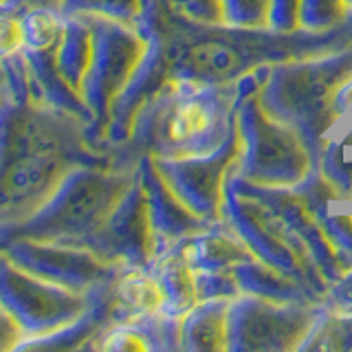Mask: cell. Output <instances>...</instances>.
Returning <instances> with one entry per match:
<instances>
[{"label": "cell", "instance_id": "21", "mask_svg": "<svg viewBox=\"0 0 352 352\" xmlns=\"http://www.w3.org/2000/svg\"><path fill=\"white\" fill-rule=\"evenodd\" d=\"M93 53V31L84 16H64L62 36L55 47L58 71L77 93L82 91L88 64ZM82 95V93H80Z\"/></svg>", "mask_w": 352, "mask_h": 352}, {"label": "cell", "instance_id": "17", "mask_svg": "<svg viewBox=\"0 0 352 352\" xmlns=\"http://www.w3.org/2000/svg\"><path fill=\"white\" fill-rule=\"evenodd\" d=\"M176 249L196 271H231L242 262L256 260L247 242L225 220L209 223L203 231L179 242Z\"/></svg>", "mask_w": 352, "mask_h": 352}, {"label": "cell", "instance_id": "24", "mask_svg": "<svg viewBox=\"0 0 352 352\" xmlns=\"http://www.w3.org/2000/svg\"><path fill=\"white\" fill-rule=\"evenodd\" d=\"M225 22L242 29H269L271 0H223Z\"/></svg>", "mask_w": 352, "mask_h": 352}, {"label": "cell", "instance_id": "8", "mask_svg": "<svg viewBox=\"0 0 352 352\" xmlns=\"http://www.w3.org/2000/svg\"><path fill=\"white\" fill-rule=\"evenodd\" d=\"M91 300L93 291L75 293L36 278L0 253V304L20 326L22 341L51 335L69 326L86 311Z\"/></svg>", "mask_w": 352, "mask_h": 352}, {"label": "cell", "instance_id": "16", "mask_svg": "<svg viewBox=\"0 0 352 352\" xmlns=\"http://www.w3.org/2000/svg\"><path fill=\"white\" fill-rule=\"evenodd\" d=\"M55 47H58V42L51 44V47L22 49V55H25L27 62V73H29L31 99L42 106H51L80 117L91 128L93 124L91 110L86 108L82 95L60 75L58 64H55Z\"/></svg>", "mask_w": 352, "mask_h": 352}, {"label": "cell", "instance_id": "12", "mask_svg": "<svg viewBox=\"0 0 352 352\" xmlns=\"http://www.w3.org/2000/svg\"><path fill=\"white\" fill-rule=\"evenodd\" d=\"M242 139L236 124L220 146L198 157H152L157 170L183 203L205 223L223 220V198L227 176L236 170Z\"/></svg>", "mask_w": 352, "mask_h": 352}, {"label": "cell", "instance_id": "30", "mask_svg": "<svg viewBox=\"0 0 352 352\" xmlns=\"http://www.w3.org/2000/svg\"><path fill=\"white\" fill-rule=\"evenodd\" d=\"M64 0H3L0 3V14H16L22 16L31 9H60Z\"/></svg>", "mask_w": 352, "mask_h": 352}, {"label": "cell", "instance_id": "32", "mask_svg": "<svg viewBox=\"0 0 352 352\" xmlns=\"http://www.w3.org/2000/svg\"><path fill=\"white\" fill-rule=\"evenodd\" d=\"M341 143H344V146H352V128L346 132V137L344 139H341Z\"/></svg>", "mask_w": 352, "mask_h": 352}, {"label": "cell", "instance_id": "22", "mask_svg": "<svg viewBox=\"0 0 352 352\" xmlns=\"http://www.w3.org/2000/svg\"><path fill=\"white\" fill-rule=\"evenodd\" d=\"M143 0H64V16H99L137 27Z\"/></svg>", "mask_w": 352, "mask_h": 352}, {"label": "cell", "instance_id": "31", "mask_svg": "<svg viewBox=\"0 0 352 352\" xmlns=\"http://www.w3.org/2000/svg\"><path fill=\"white\" fill-rule=\"evenodd\" d=\"M7 93V71H5V64L0 62V99L5 97Z\"/></svg>", "mask_w": 352, "mask_h": 352}, {"label": "cell", "instance_id": "5", "mask_svg": "<svg viewBox=\"0 0 352 352\" xmlns=\"http://www.w3.org/2000/svg\"><path fill=\"white\" fill-rule=\"evenodd\" d=\"M135 174L137 165H75L36 212L0 231V247L11 238L88 247Z\"/></svg>", "mask_w": 352, "mask_h": 352}, {"label": "cell", "instance_id": "10", "mask_svg": "<svg viewBox=\"0 0 352 352\" xmlns=\"http://www.w3.org/2000/svg\"><path fill=\"white\" fill-rule=\"evenodd\" d=\"M223 220L236 231V234L247 242V247L253 251L258 260L271 264L293 280L308 284L319 295H324L330 289V284L313 262H308L300 251H297L282 229L273 220V216L264 209L256 198H251L240 190L236 181V170L227 176L225 183V198H223Z\"/></svg>", "mask_w": 352, "mask_h": 352}, {"label": "cell", "instance_id": "15", "mask_svg": "<svg viewBox=\"0 0 352 352\" xmlns=\"http://www.w3.org/2000/svg\"><path fill=\"white\" fill-rule=\"evenodd\" d=\"M93 350H181V319L137 315L110 322L91 346Z\"/></svg>", "mask_w": 352, "mask_h": 352}, {"label": "cell", "instance_id": "3", "mask_svg": "<svg viewBox=\"0 0 352 352\" xmlns=\"http://www.w3.org/2000/svg\"><path fill=\"white\" fill-rule=\"evenodd\" d=\"M240 104L236 84L205 88L170 84L139 110L128 141L115 148V154L121 165H137L141 154H207L227 139Z\"/></svg>", "mask_w": 352, "mask_h": 352}, {"label": "cell", "instance_id": "9", "mask_svg": "<svg viewBox=\"0 0 352 352\" xmlns=\"http://www.w3.org/2000/svg\"><path fill=\"white\" fill-rule=\"evenodd\" d=\"M324 304L273 302L240 293L229 304V350H300Z\"/></svg>", "mask_w": 352, "mask_h": 352}, {"label": "cell", "instance_id": "33", "mask_svg": "<svg viewBox=\"0 0 352 352\" xmlns=\"http://www.w3.org/2000/svg\"><path fill=\"white\" fill-rule=\"evenodd\" d=\"M348 5H350V9H352V0H348Z\"/></svg>", "mask_w": 352, "mask_h": 352}, {"label": "cell", "instance_id": "25", "mask_svg": "<svg viewBox=\"0 0 352 352\" xmlns=\"http://www.w3.org/2000/svg\"><path fill=\"white\" fill-rule=\"evenodd\" d=\"M198 302L234 300L242 291L231 271H196Z\"/></svg>", "mask_w": 352, "mask_h": 352}, {"label": "cell", "instance_id": "27", "mask_svg": "<svg viewBox=\"0 0 352 352\" xmlns=\"http://www.w3.org/2000/svg\"><path fill=\"white\" fill-rule=\"evenodd\" d=\"M25 49L22 18L16 14H0V62H5Z\"/></svg>", "mask_w": 352, "mask_h": 352}, {"label": "cell", "instance_id": "1", "mask_svg": "<svg viewBox=\"0 0 352 352\" xmlns=\"http://www.w3.org/2000/svg\"><path fill=\"white\" fill-rule=\"evenodd\" d=\"M137 29L146 38V53L113 104L108 150L124 146L139 110L165 86H234L260 66L315 58L352 44V16L330 31L280 33L196 22L176 11L170 0H143Z\"/></svg>", "mask_w": 352, "mask_h": 352}, {"label": "cell", "instance_id": "23", "mask_svg": "<svg viewBox=\"0 0 352 352\" xmlns=\"http://www.w3.org/2000/svg\"><path fill=\"white\" fill-rule=\"evenodd\" d=\"M352 16L348 0H302L300 27L304 31H330Z\"/></svg>", "mask_w": 352, "mask_h": 352}, {"label": "cell", "instance_id": "4", "mask_svg": "<svg viewBox=\"0 0 352 352\" xmlns=\"http://www.w3.org/2000/svg\"><path fill=\"white\" fill-rule=\"evenodd\" d=\"M258 99L271 117L300 132L319 165L328 130L352 106V44L315 58L275 64Z\"/></svg>", "mask_w": 352, "mask_h": 352}, {"label": "cell", "instance_id": "11", "mask_svg": "<svg viewBox=\"0 0 352 352\" xmlns=\"http://www.w3.org/2000/svg\"><path fill=\"white\" fill-rule=\"evenodd\" d=\"M0 253L36 278L60 284L75 293H91L97 286L115 282L126 271L124 264L108 262L93 249L66 242L11 238L3 242Z\"/></svg>", "mask_w": 352, "mask_h": 352}, {"label": "cell", "instance_id": "13", "mask_svg": "<svg viewBox=\"0 0 352 352\" xmlns=\"http://www.w3.org/2000/svg\"><path fill=\"white\" fill-rule=\"evenodd\" d=\"M88 249H93L108 262L124 264L126 269H148L152 264L154 236L139 174H135V181L119 198Z\"/></svg>", "mask_w": 352, "mask_h": 352}, {"label": "cell", "instance_id": "14", "mask_svg": "<svg viewBox=\"0 0 352 352\" xmlns=\"http://www.w3.org/2000/svg\"><path fill=\"white\" fill-rule=\"evenodd\" d=\"M137 174L143 187V196H146V209L154 236V258L168 253L179 242L209 225L201 216H196L168 185L154 165L152 154H141L137 161Z\"/></svg>", "mask_w": 352, "mask_h": 352}, {"label": "cell", "instance_id": "28", "mask_svg": "<svg viewBox=\"0 0 352 352\" xmlns=\"http://www.w3.org/2000/svg\"><path fill=\"white\" fill-rule=\"evenodd\" d=\"M300 7L302 0H271L269 29L280 33L300 31Z\"/></svg>", "mask_w": 352, "mask_h": 352}, {"label": "cell", "instance_id": "2", "mask_svg": "<svg viewBox=\"0 0 352 352\" xmlns=\"http://www.w3.org/2000/svg\"><path fill=\"white\" fill-rule=\"evenodd\" d=\"M7 93L0 99V231L31 216L75 165H121L99 150L88 124L31 99L25 55L3 62Z\"/></svg>", "mask_w": 352, "mask_h": 352}, {"label": "cell", "instance_id": "6", "mask_svg": "<svg viewBox=\"0 0 352 352\" xmlns=\"http://www.w3.org/2000/svg\"><path fill=\"white\" fill-rule=\"evenodd\" d=\"M242 139L236 174L242 181L264 187H295L313 170H319L300 132L271 117L258 95L238 106Z\"/></svg>", "mask_w": 352, "mask_h": 352}, {"label": "cell", "instance_id": "34", "mask_svg": "<svg viewBox=\"0 0 352 352\" xmlns=\"http://www.w3.org/2000/svg\"><path fill=\"white\" fill-rule=\"evenodd\" d=\"M0 3H3V0H0Z\"/></svg>", "mask_w": 352, "mask_h": 352}, {"label": "cell", "instance_id": "18", "mask_svg": "<svg viewBox=\"0 0 352 352\" xmlns=\"http://www.w3.org/2000/svg\"><path fill=\"white\" fill-rule=\"evenodd\" d=\"M242 293L258 295L273 302H293V304H324V295H319L304 282L293 280L271 264L262 260H249L231 269Z\"/></svg>", "mask_w": 352, "mask_h": 352}, {"label": "cell", "instance_id": "7", "mask_svg": "<svg viewBox=\"0 0 352 352\" xmlns=\"http://www.w3.org/2000/svg\"><path fill=\"white\" fill-rule=\"evenodd\" d=\"M93 31V53L82 82V99L91 110L93 124L88 137L99 150H108L106 130L113 104L130 82L146 53V38L132 25L99 16H84ZM113 152V150H108Z\"/></svg>", "mask_w": 352, "mask_h": 352}, {"label": "cell", "instance_id": "20", "mask_svg": "<svg viewBox=\"0 0 352 352\" xmlns=\"http://www.w3.org/2000/svg\"><path fill=\"white\" fill-rule=\"evenodd\" d=\"M229 304L231 300L198 302L181 319V350H229Z\"/></svg>", "mask_w": 352, "mask_h": 352}, {"label": "cell", "instance_id": "29", "mask_svg": "<svg viewBox=\"0 0 352 352\" xmlns=\"http://www.w3.org/2000/svg\"><path fill=\"white\" fill-rule=\"evenodd\" d=\"M22 341V330L20 326L14 322L5 306L0 304V352H7V350H18Z\"/></svg>", "mask_w": 352, "mask_h": 352}, {"label": "cell", "instance_id": "26", "mask_svg": "<svg viewBox=\"0 0 352 352\" xmlns=\"http://www.w3.org/2000/svg\"><path fill=\"white\" fill-rule=\"evenodd\" d=\"M170 3L190 20L207 22V25H225L223 0H170Z\"/></svg>", "mask_w": 352, "mask_h": 352}, {"label": "cell", "instance_id": "19", "mask_svg": "<svg viewBox=\"0 0 352 352\" xmlns=\"http://www.w3.org/2000/svg\"><path fill=\"white\" fill-rule=\"evenodd\" d=\"M159 280L163 291V315L183 319L198 304L196 269L179 249H170L163 256L154 258L148 267Z\"/></svg>", "mask_w": 352, "mask_h": 352}]
</instances>
